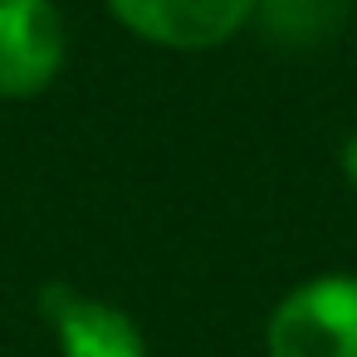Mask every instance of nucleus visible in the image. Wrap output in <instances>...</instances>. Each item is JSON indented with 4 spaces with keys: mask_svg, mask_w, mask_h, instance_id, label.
Listing matches in <instances>:
<instances>
[{
    "mask_svg": "<svg viewBox=\"0 0 357 357\" xmlns=\"http://www.w3.org/2000/svg\"><path fill=\"white\" fill-rule=\"evenodd\" d=\"M64 69V15L54 0H0V98H35Z\"/></svg>",
    "mask_w": 357,
    "mask_h": 357,
    "instance_id": "2",
    "label": "nucleus"
},
{
    "mask_svg": "<svg viewBox=\"0 0 357 357\" xmlns=\"http://www.w3.org/2000/svg\"><path fill=\"white\" fill-rule=\"evenodd\" d=\"M269 357H357V274H318L289 289L264 323Z\"/></svg>",
    "mask_w": 357,
    "mask_h": 357,
    "instance_id": "1",
    "label": "nucleus"
},
{
    "mask_svg": "<svg viewBox=\"0 0 357 357\" xmlns=\"http://www.w3.org/2000/svg\"><path fill=\"white\" fill-rule=\"evenodd\" d=\"M342 176L352 181V191H357V132L342 142Z\"/></svg>",
    "mask_w": 357,
    "mask_h": 357,
    "instance_id": "5",
    "label": "nucleus"
},
{
    "mask_svg": "<svg viewBox=\"0 0 357 357\" xmlns=\"http://www.w3.org/2000/svg\"><path fill=\"white\" fill-rule=\"evenodd\" d=\"M40 318L54 328L64 357H147L142 328L118 303L79 294L64 279L40 289Z\"/></svg>",
    "mask_w": 357,
    "mask_h": 357,
    "instance_id": "4",
    "label": "nucleus"
},
{
    "mask_svg": "<svg viewBox=\"0 0 357 357\" xmlns=\"http://www.w3.org/2000/svg\"><path fill=\"white\" fill-rule=\"evenodd\" d=\"M123 30L162 50H215L245 30L259 0H108Z\"/></svg>",
    "mask_w": 357,
    "mask_h": 357,
    "instance_id": "3",
    "label": "nucleus"
}]
</instances>
